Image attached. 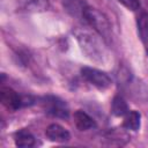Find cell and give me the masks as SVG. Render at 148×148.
<instances>
[{"label": "cell", "instance_id": "obj_1", "mask_svg": "<svg viewBox=\"0 0 148 148\" xmlns=\"http://www.w3.org/2000/svg\"><path fill=\"white\" fill-rule=\"evenodd\" d=\"M76 39L82 52L96 62H105L108 59V51L103 42L88 30L79 29L75 31Z\"/></svg>", "mask_w": 148, "mask_h": 148}, {"label": "cell", "instance_id": "obj_2", "mask_svg": "<svg viewBox=\"0 0 148 148\" xmlns=\"http://www.w3.org/2000/svg\"><path fill=\"white\" fill-rule=\"evenodd\" d=\"M83 20L103 38L111 37V24L108 17L98 9L87 6L83 12Z\"/></svg>", "mask_w": 148, "mask_h": 148}, {"label": "cell", "instance_id": "obj_3", "mask_svg": "<svg viewBox=\"0 0 148 148\" xmlns=\"http://www.w3.org/2000/svg\"><path fill=\"white\" fill-rule=\"evenodd\" d=\"M0 101L3 106H6L10 111L18 110L22 106L30 105L34 103V99L31 97L21 96L18 92H16L14 89L9 87H1L0 89Z\"/></svg>", "mask_w": 148, "mask_h": 148}, {"label": "cell", "instance_id": "obj_4", "mask_svg": "<svg viewBox=\"0 0 148 148\" xmlns=\"http://www.w3.org/2000/svg\"><path fill=\"white\" fill-rule=\"evenodd\" d=\"M40 104L45 110V112L53 117L66 119L69 116V110L67 104L65 103V101L60 99L57 96H52V95L44 96L40 99Z\"/></svg>", "mask_w": 148, "mask_h": 148}, {"label": "cell", "instance_id": "obj_5", "mask_svg": "<svg viewBox=\"0 0 148 148\" xmlns=\"http://www.w3.org/2000/svg\"><path fill=\"white\" fill-rule=\"evenodd\" d=\"M81 75L86 81H88L90 84L95 86L98 89H106L112 83L111 77L106 73H104L99 69H96V68L82 67L81 68Z\"/></svg>", "mask_w": 148, "mask_h": 148}, {"label": "cell", "instance_id": "obj_6", "mask_svg": "<svg viewBox=\"0 0 148 148\" xmlns=\"http://www.w3.org/2000/svg\"><path fill=\"white\" fill-rule=\"evenodd\" d=\"M45 135L47 136L49 140L56 141V142H67L71 138L69 132L65 127H62L58 124L49 125L45 130Z\"/></svg>", "mask_w": 148, "mask_h": 148}, {"label": "cell", "instance_id": "obj_7", "mask_svg": "<svg viewBox=\"0 0 148 148\" xmlns=\"http://www.w3.org/2000/svg\"><path fill=\"white\" fill-rule=\"evenodd\" d=\"M73 119H74L75 126L80 131H88V130L94 128L96 126L95 120L89 114H87L84 111H82V110L75 111L74 114H73Z\"/></svg>", "mask_w": 148, "mask_h": 148}, {"label": "cell", "instance_id": "obj_8", "mask_svg": "<svg viewBox=\"0 0 148 148\" xmlns=\"http://www.w3.org/2000/svg\"><path fill=\"white\" fill-rule=\"evenodd\" d=\"M62 6L65 10L72 16L83 18V12L88 5L84 0H62Z\"/></svg>", "mask_w": 148, "mask_h": 148}, {"label": "cell", "instance_id": "obj_9", "mask_svg": "<svg viewBox=\"0 0 148 148\" xmlns=\"http://www.w3.org/2000/svg\"><path fill=\"white\" fill-rule=\"evenodd\" d=\"M14 141H15V145L17 147H22V148L32 147V146H35V142H36L35 136L27 128H22V130L15 132Z\"/></svg>", "mask_w": 148, "mask_h": 148}, {"label": "cell", "instance_id": "obj_10", "mask_svg": "<svg viewBox=\"0 0 148 148\" xmlns=\"http://www.w3.org/2000/svg\"><path fill=\"white\" fill-rule=\"evenodd\" d=\"M111 112L117 117L126 116V113L128 112V105L121 96L117 95L113 97L112 103H111Z\"/></svg>", "mask_w": 148, "mask_h": 148}, {"label": "cell", "instance_id": "obj_11", "mask_svg": "<svg viewBox=\"0 0 148 148\" xmlns=\"http://www.w3.org/2000/svg\"><path fill=\"white\" fill-rule=\"evenodd\" d=\"M140 118L141 116L138 111L135 110L128 111L123 121V127H125L126 130H131V131H138L140 127Z\"/></svg>", "mask_w": 148, "mask_h": 148}, {"label": "cell", "instance_id": "obj_12", "mask_svg": "<svg viewBox=\"0 0 148 148\" xmlns=\"http://www.w3.org/2000/svg\"><path fill=\"white\" fill-rule=\"evenodd\" d=\"M136 25L140 39L145 44H148V13L140 14V16L136 20Z\"/></svg>", "mask_w": 148, "mask_h": 148}, {"label": "cell", "instance_id": "obj_13", "mask_svg": "<svg viewBox=\"0 0 148 148\" xmlns=\"http://www.w3.org/2000/svg\"><path fill=\"white\" fill-rule=\"evenodd\" d=\"M118 1L130 10H138L140 8L139 0H118Z\"/></svg>", "mask_w": 148, "mask_h": 148}, {"label": "cell", "instance_id": "obj_14", "mask_svg": "<svg viewBox=\"0 0 148 148\" xmlns=\"http://www.w3.org/2000/svg\"><path fill=\"white\" fill-rule=\"evenodd\" d=\"M147 56H148V50H147Z\"/></svg>", "mask_w": 148, "mask_h": 148}]
</instances>
